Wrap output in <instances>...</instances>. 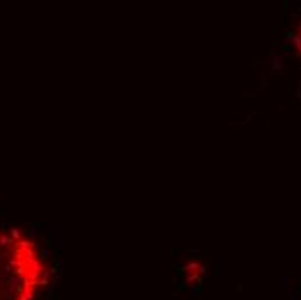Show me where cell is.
I'll return each mask as SVG.
<instances>
[{
  "label": "cell",
  "instance_id": "6da1fadb",
  "mask_svg": "<svg viewBox=\"0 0 301 300\" xmlns=\"http://www.w3.org/2000/svg\"><path fill=\"white\" fill-rule=\"evenodd\" d=\"M52 279L45 246L24 229L0 222V300H42Z\"/></svg>",
  "mask_w": 301,
  "mask_h": 300
}]
</instances>
